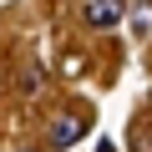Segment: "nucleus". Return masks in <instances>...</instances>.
<instances>
[{
	"instance_id": "f257e3e1",
	"label": "nucleus",
	"mask_w": 152,
	"mask_h": 152,
	"mask_svg": "<svg viewBox=\"0 0 152 152\" xmlns=\"http://www.w3.org/2000/svg\"><path fill=\"white\" fill-rule=\"evenodd\" d=\"M122 10H127L122 0H91V5H86V20H91L96 31H112V26L122 20Z\"/></svg>"
},
{
	"instance_id": "f03ea898",
	"label": "nucleus",
	"mask_w": 152,
	"mask_h": 152,
	"mask_svg": "<svg viewBox=\"0 0 152 152\" xmlns=\"http://www.w3.org/2000/svg\"><path fill=\"white\" fill-rule=\"evenodd\" d=\"M76 137H81V122L76 117H56L51 122V147H71Z\"/></svg>"
},
{
	"instance_id": "7ed1b4c3",
	"label": "nucleus",
	"mask_w": 152,
	"mask_h": 152,
	"mask_svg": "<svg viewBox=\"0 0 152 152\" xmlns=\"http://www.w3.org/2000/svg\"><path fill=\"white\" fill-rule=\"evenodd\" d=\"M41 86H46V76H41V71H26V76H20V91H26V96H36Z\"/></svg>"
},
{
	"instance_id": "20e7f679",
	"label": "nucleus",
	"mask_w": 152,
	"mask_h": 152,
	"mask_svg": "<svg viewBox=\"0 0 152 152\" xmlns=\"http://www.w3.org/2000/svg\"><path fill=\"white\" fill-rule=\"evenodd\" d=\"M132 31H137V36H147V31H152V15H147V10H137V20H132Z\"/></svg>"
}]
</instances>
